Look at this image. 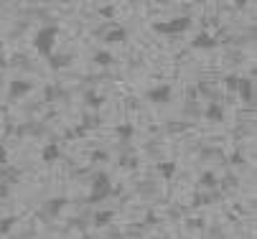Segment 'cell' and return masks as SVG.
<instances>
[{"label":"cell","mask_w":257,"mask_h":239,"mask_svg":"<svg viewBox=\"0 0 257 239\" xmlns=\"http://www.w3.org/2000/svg\"><path fill=\"white\" fill-rule=\"evenodd\" d=\"M56 36H59V31L54 28V26H46V28H38L36 31V36H33V46H36V51L43 56V59H49V56L54 54Z\"/></svg>","instance_id":"6da1fadb"},{"label":"cell","mask_w":257,"mask_h":239,"mask_svg":"<svg viewBox=\"0 0 257 239\" xmlns=\"http://www.w3.org/2000/svg\"><path fill=\"white\" fill-rule=\"evenodd\" d=\"M110 193H112V181H110L107 173H99L92 184V193H89V201L97 203V201H105Z\"/></svg>","instance_id":"7a4b0ae2"},{"label":"cell","mask_w":257,"mask_h":239,"mask_svg":"<svg viewBox=\"0 0 257 239\" xmlns=\"http://www.w3.org/2000/svg\"><path fill=\"white\" fill-rule=\"evenodd\" d=\"M158 33H184L191 28V18L188 16H181V18H171V20H165V23H155L153 26Z\"/></svg>","instance_id":"3957f363"},{"label":"cell","mask_w":257,"mask_h":239,"mask_svg":"<svg viewBox=\"0 0 257 239\" xmlns=\"http://www.w3.org/2000/svg\"><path fill=\"white\" fill-rule=\"evenodd\" d=\"M237 94H239L244 102H252V99H255V92H252V79L239 76V82H237Z\"/></svg>","instance_id":"277c9868"},{"label":"cell","mask_w":257,"mask_h":239,"mask_svg":"<svg viewBox=\"0 0 257 239\" xmlns=\"http://www.w3.org/2000/svg\"><path fill=\"white\" fill-rule=\"evenodd\" d=\"M10 97H26L28 92H31V82H23V79H16V82H10Z\"/></svg>","instance_id":"5b68a950"},{"label":"cell","mask_w":257,"mask_h":239,"mask_svg":"<svg viewBox=\"0 0 257 239\" xmlns=\"http://www.w3.org/2000/svg\"><path fill=\"white\" fill-rule=\"evenodd\" d=\"M150 102H171V87H153L148 92Z\"/></svg>","instance_id":"8992f818"},{"label":"cell","mask_w":257,"mask_h":239,"mask_svg":"<svg viewBox=\"0 0 257 239\" xmlns=\"http://www.w3.org/2000/svg\"><path fill=\"white\" fill-rule=\"evenodd\" d=\"M214 46H217V38L206 36V33H199L194 38V49H214Z\"/></svg>","instance_id":"52a82bcc"},{"label":"cell","mask_w":257,"mask_h":239,"mask_svg":"<svg viewBox=\"0 0 257 239\" xmlns=\"http://www.w3.org/2000/svg\"><path fill=\"white\" fill-rule=\"evenodd\" d=\"M59 155H61V150H59V145H46L43 147V163H54V161H59Z\"/></svg>","instance_id":"ba28073f"},{"label":"cell","mask_w":257,"mask_h":239,"mask_svg":"<svg viewBox=\"0 0 257 239\" xmlns=\"http://www.w3.org/2000/svg\"><path fill=\"white\" fill-rule=\"evenodd\" d=\"M125 38H128V33H125V28H120V26H115V28H112V33H105V41H107V43L125 41Z\"/></svg>","instance_id":"9c48e42d"},{"label":"cell","mask_w":257,"mask_h":239,"mask_svg":"<svg viewBox=\"0 0 257 239\" xmlns=\"http://www.w3.org/2000/svg\"><path fill=\"white\" fill-rule=\"evenodd\" d=\"M69 61H72V56H69V54H64V56H59V54L54 56V54H51V56H49V64L54 66V69H61V66H66Z\"/></svg>","instance_id":"30bf717a"},{"label":"cell","mask_w":257,"mask_h":239,"mask_svg":"<svg viewBox=\"0 0 257 239\" xmlns=\"http://www.w3.org/2000/svg\"><path fill=\"white\" fill-rule=\"evenodd\" d=\"M206 117L217 122V120H221V117H224V112H221V107L214 102V105H209V107H206Z\"/></svg>","instance_id":"8fae6325"},{"label":"cell","mask_w":257,"mask_h":239,"mask_svg":"<svg viewBox=\"0 0 257 239\" xmlns=\"http://www.w3.org/2000/svg\"><path fill=\"white\" fill-rule=\"evenodd\" d=\"M64 203H66V199H51V201L46 203V211H51V214H59V211L64 209Z\"/></svg>","instance_id":"7c38bea8"},{"label":"cell","mask_w":257,"mask_h":239,"mask_svg":"<svg viewBox=\"0 0 257 239\" xmlns=\"http://www.w3.org/2000/svg\"><path fill=\"white\" fill-rule=\"evenodd\" d=\"M173 170H176V163H161V165H158V173H161L163 178H171Z\"/></svg>","instance_id":"4fadbf2b"},{"label":"cell","mask_w":257,"mask_h":239,"mask_svg":"<svg viewBox=\"0 0 257 239\" xmlns=\"http://www.w3.org/2000/svg\"><path fill=\"white\" fill-rule=\"evenodd\" d=\"M132 132H135V130H132V125H120V128H117V135H120L122 140H130Z\"/></svg>","instance_id":"5bb4252c"},{"label":"cell","mask_w":257,"mask_h":239,"mask_svg":"<svg viewBox=\"0 0 257 239\" xmlns=\"http://www.w3.org/2000/svg\"><path fill=\"white\" fill-rule=\"evenodd\" d=\"M94 61H97V64H112V54L99 51V54H94Z\"/></svg>","instance_id":"9a60e30c"},{"label":"cell","mask_w":257,"mask_h":239,"mask_svg":"<svg viewBox=\"0 0 257 239\" xmlns=\"http://www.w3.org/2000/svg\"><path fill=\"white\" fill-rule=\"evenodd\" d=\"M199 184H201V186H214V184H217V176H214V173H206V176H201Z\"/></svg>","instance_id":"2e32d148"},{"label":"cell","mask_w":257,"mask_h":239,"mask_svg":"<svg viewBox=\"0 0 257 239\" xmlns=\"http://www.w3.org/2000/svg\"><path fill=\"white\" fill-rule=\"evenodd\" d=\"M110 219H112V211H105L102 216H97L94 221H97V224H105V221H110Z\"/></svg>","instance_id":"e0dca14e"},{"label":"cell","mask_w":257,"mask_h":239,"mask_svg":"<svg viewBox=\"0 0 257 239\" xmlns=\"http://www.w3.org/2000/svg\"><path fill=\"white\" fill-rule=\"evenodd\" d=\"M13 221H16V216H10V219H5L3 224H0V232H3V234H5V232L10 229V224H13Z\"/></svg>","instance_id":"ac0fdd59"},{"label":"cell","mask_w":257,"mask_h":239,"mask_svg":"<svg viewBox=\"0 0 257 239\" xmlns=\"http://www.w3.org/2000/svg\"><path fill=\"white\" fill-rule=\"evenodd\" d=\"M0 163H8V153H5L3 145H0Z\"/></svg>","instance_id":"d6986e66"},{"label":"cell","mask_w":257,"mask_h":239,"mask_svg":"<svg viewBox=\"0 0 257 239\" xmlns=\"http://www.w3.org/2000/svg\"><path fill=\"white\" fill-rule=\"evenodd\" d=\"M46 92H49V94H46V99H54V97H56V89H54V87H49Z\"/></svg>","instance_id":"ffe728a7"},{"label":"cell","mask_w":257,"mask_h":239,"mask_svg":"<svg viewBox=\"0 0 257 239\" xmlns=\"http://www.w3.org/2000/svg\"><path fill=\"white\" fill-rule=\"evenodd\" d=\"M99 13H102L105 18H110V16H112V8H102V10H99Z\"/></svg>","instance_id":"44dd1931"},{"label":"cell","mask_w":257,"mask_h":239,"mask_svg":"<svg viewBox=\"0 0 257 239\" xmlns=\"http://www.w3.org/2000/svg\"><path fill=\"white\" fill-rule=\"evenodd\" d=\"M8 196V186H0V199H5Z\"/></svg>","instance_id":"7402d4cb"},{"label":"cell","mask_w":257,"mask_h":239,"mask_svg":"<svg viewBox=\"0 0 257 239\" xmlns=\"http://www.w3.org/2000/svg\"><path fill=\"white\" fill-rule=\"evenodd\" d=\"M0 49H3V41H0Z\"/></svg>","instance_id":"603a6c76"}]
</instances>
